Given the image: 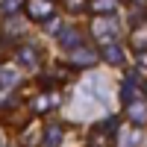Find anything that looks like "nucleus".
<instances>
[{
    "mask_svg": "<svg viewBox=\"0 0 147 147\" xmlns=\"http://www.w3.org/2000/svg\"><path fill=\"white\" fill-rule=\"evenodd\" d=\"M94 38L97 41H103V44H109V41H115L118 38V18H94Z\"/></svg>",
    "mask_w": 147,
    "mask_h": 147,
    "instance_id": "f257e3e1",
    "label": "nucleus"
},
{
    "mask_svg": "<svg viewBox=\"0 0 147 147\" xmlns=\"http://www.w3.org/2000/svg\"><path fill=\"white\" fill-rule=\"evenodd\" d=\"M50 9H53L50 0H27V18H32V21L50 18Z\"/></svg>",
    "mask_w": 147,
    "mask_h": 147,
    "instance_id": "f03ea898",
    "label": "nucleus"
},
{
    "mask_svg": "<svg viewBox=\"0 0 147 147\" xmlns=\"http://www.w3.org/2000/svg\"><path fill=\"white\" fill-rule=\"evenodd\" d=\"M103 56H106V62H112V65H121V62H124V50H121L115 41H109V44L103 47Z\"/></svg>",
    "mask_w": 147,
    "mask_h": 147,
    "instance_id": "7ed1b4c3",
    "label": "nucleus"
},
{
    "mask_svg": "<svg viewBox=\"0 0 147 147\" xmlns=\"http://www.w3.org/2000/svg\"><path fill=\"white\" fill-rule=\"evenodd\" d=\"M71 62L74 65H88V62H94V50H74Z\"/></svg>",
    "mask_w": 147,
    "mask_h": 147,
    "instance_id": "20e7f679",
    "label": "nucleus"
},
{
    "mask_svg": "<svg viewBox=\"0 0 147 147\" xmlns=\"http://www.w3.org/2000/svg\"><path fill=\"white\" fill-rule=\"evenodd\" d=\"M62 47H80V32H74V30H65L62 32Z\"/></svg>",
    "mask_w": 147,
    "mask_h": 147,
    "instance_id": "39448f33",
    "label": "nucleus"
},
{
    "mask_svg": "<svg viewBox=\"0 0 147 147\" xmlns=\"http://www.w3.org/2000/svg\"><path fill=\"white\" fill-rule=\"evenodd\" d=\"M18 59H21V62H27L30 68L38 62V56H35V50H32V47H21V50H18Z\"/></svg>",
    "mask_w": 147,
    "mask_h": 147,
    "instance_id": "423d86ee",
    "label": "nucleus"
},
{
    "mask_svg": "<svg viewBox=\"0 0 147 147\" xmlns=\"http://www.w3.org/2000/svg\"><path fill=\"white\" fill-rule=\"evenodd\" d=\"M18 82V71L15 68H0V85H12Z\"/></svg>",
    "mask_w": 147,
    "mask_h": 147,
    "instance_id": "0eeeda50",
    "label": "nucleus"
},
{
    "mask_svg": "<svg viewBox=\"0 0 147 147\" xmlns=\"http://www.w3.org/2000/svg\"><path fill=\"white\" fill-rule=\"evenodd\" d=\"M56 103H59V97H56V94H41L38 100H35V109L41 112V109H50V106H56Z\"/></svg>",
    "mask_w": 147,
    "mask_h": 147,
    "instance_id": "6e6552de",
    "label": "nucleus"
},
{
    "mask_svg": "<svg viewBox=\"0 0 147 147\" xmlns=\"http://www.w3.org/2000/svg\"><path fill=\"white\" fill-rule=\"evenodd\" d=\"M118 9V0H94V12H112Z\"/></svg>",
    "mask_w": 147,
    "mask_h": 147,
    "instance_id": "1a4fd4ad",
    "label": "nucleus"
},
{
    "mask_svg": "<svg viewBox=\"0 0 147 147\" xmlns=\"http://www.w3.org/2000/svg\"><path fill=\"white\" fill-rule=\"evenodd\" d=\"M132 121H136V124H144L147 121V106H132Z\"/></svg>",
    "mask_w": 147,
    "mask_h": 147,
    "instance_id": "9d476101",
    "label": "nucleus"
},
{
    "mask_svg": "<svg viewBox=\"0 0 147 147\" xmlns=\"http://www.w3.org/2000/svg\"><path fill=\"white\" fill-rule=\"evenodd\" d=\"M59 141H62V136H59V129H56V127H53V129H50V132H47V138H44V147H56V144H59Z\"/></svg>",
    "mask_w": 147,
    "mask_h": 147,
    "instance_id": "9b49d317",
    "label": "nucleus"
},
{
    "mask_svg": "<svg viewBox=\"0 0 147 147\" xmlns=\"http://www.w3.org/2000/svg\"><path fill=\"white\" fill-rule=\"evenodd\" d=\"M68 3V9H74V12H82L85 9V0H65Z\"/></svg>",
    "mask_w": 147,
    "mask_h": 147,
    "instance_id": "f8f14e48",
    "label": "nucleus"
},
{
    "mask_svg": "<svg viewBox=\"0 0 147 147\" xmlns=\"http://www.w3.org/2000/svg\"><path fill=\"white\" fill-rule=\"evenodd\" d=\"M136 47H138V50H141V47L147 50V32H144V35H141V32L136 35Z\"/></svg>",
    "mask_w": 147,
    "mask_h": 147,
    "instance_id": "ddd939ff",
    "label": "nucleus"
},
{
    "mask_svg": "<svg viewBox=\"0 0 147 147\" xmlns=\"http://www.w3.org/2000/svg\"><path fill=\"white\" fill-rule=\"evenodd\" d=\"M124 144L127 147H136L138 144V132H129V138H124Z\"/></svg>",
    "mask_w": 147,
    "mask_h": 147,
    "instance_id": "4468645a",
    "label": "nucleus"
},
{
    "mask_svg": "<svg viewBox=\"0 0 147 147\" xmlns=\"http://www.w3.org/2000/svg\"><path fill=\"white\" fill-rule=\"evenodd\" d=\"M0 147H3V138H0Z\"/></svg>",
    "mask_w": 147,
    "mask_h": 147,
    "instance_id": "2eb2a0df",
    "label": "nucleus"
}]
</instances>
